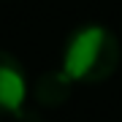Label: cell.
<instances>
[{
	"instance_id": "6da1fadb",
	"label": "cell",
	"mask_w": 122,
	"mask_h": 122,
	"mask_svg": "<svg viewBox=\"0 0 122 122\" xmlns=\"http://www.w3.org/2000/svg\"><path fill=\"white\" fill-rule=\"evenodd\" d=\"M119 41L100 25H84L68 35L60 68L73 84H100L119 68Z\"/></svg>"
},
{
	"instance_id": "7a4b0ae2",
	"label": "cell",
	"mask_w": 122,
	"mask_h": 122,
	"mask_svg": "<svg viewBox=\"0 0 122 122\" xmlns=\"http://www.w3.org/2000/svg\"><path fill=\"white\" fill-rule=\"evenodd\" d=\"M27 98V79L25 68L14 54L0 49V114L16 117Z\"/></svg>"
},
{
	"instance_id": "3957f363",
	"label": "cell",
	"mask_w": 122,
	"mask_h": 122,
	"mask_svg": "<svg viewBox=\"0 0 122 122\" xmlns=\"http://www.w3.org/2000/svg\"><path fill=\"white\" fill-rule=\"evenodd\" d=\"M71 87H73V81L60 68V71H46L44 76H38L33 92H35V100L41 106H60L71 98Z\"/></svg>"
}]
</instances>
